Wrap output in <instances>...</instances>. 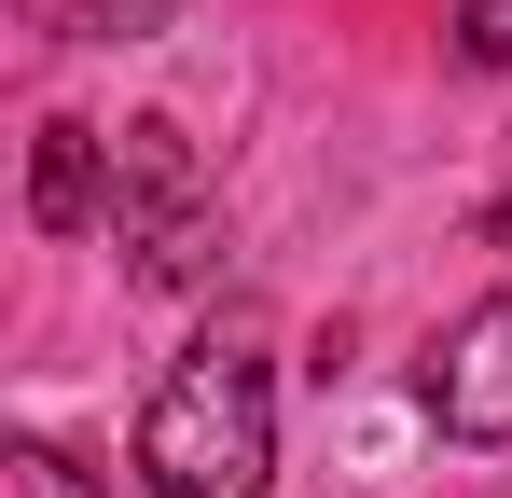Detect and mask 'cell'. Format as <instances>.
<instances>
[{"mask_svg": "<svg viewBox=\"0 0 512 498\" xmlns=\"http://www.w3.org/2000/svg\"><path fill=\"white\" fill-rule=\"evenodd\" d=\"M70 42H139V28H167V0H42Z\"/></svg>", "mask_w": 512, "mask_h": 498, "instance_id": "cell-6", "label": "cell"}, {"mask_svg": "<svg viewBox=\"0 0 512 498\" xmlns=\"http://www.w3.org/2000/svg\"><path fill=\"white\" fill-rule=\"evenodd\" d=\"M139 471L153 498H263L277 471V374H263V319H222L167 360V388L139 415Z\"/></svg>", "mask_w": 512, "mask_h": 498, "instance_id": "cell-1", "label": "cell"}, {"mask_svg": "<svg viewBox=\"0 0 512 498\" xmlns=\"http://www.w3.org/2000/svg\"><path fill=\"white\" fill-rule=\"evenodd\" d=\"M457 42H471V56L512 83V0H457Z\"/></svg>", "mask_w": 512, "mask_h": 498, "instance_id": "cell-7", "label": "cell"}, {"mask_svg": "<svg viewBox=\"0 0 512 498\" xmlns=\"http://www.w3.org/2000/svg\"><path fill=\"white\" fill-rule=\"evenodd\" d=\"M28 222L42 236H97L111 222V139L97 125H42L28 139Z\"/></svg>", "mask_w": 512, "mask_h": 498, "instance_id": "cell-4", "label": "cell"}, {"mask_svg": "<svg viewBox=\"0 0 512 498\" xmlns=\"http://www.w3.org/2000/svg\"><path fill=\"white\" fill-rule=\"evenodd\" d=\"M485 249H512V194H499V208H485Z\"/></svg>", "mask_w": 512, "mask_h": 498, "instance_id": "cell-8", "label": "cell"}, {"mask_svg": "<svg viewBox=\"0 0 512 498\" xmlns=\"http://www.w3.org/2000/svg\"><path fill=\"white\" fill-rule=\"evenodd\" d=\"M0 498H111V485H84L56 443H0Z\"/></svg>", "mask_w": 512, "mask_h": 498, "instance_id": "cell-5", "label": "cell"}, {"mask_svg": "<svg viewBox=\"0 0 512 498\" xmlns=\"http://www.w3.org/2000/svg\"><path fill=\"white\" fill-rule=\"evenodd\" d=\"M429 415L457 443H512V291H485L471 319L429 346Z\"/></svg>", "mask_w": 512, "mask_h": 498, "instance_id": "cell-3", "label": "cell"}, {"mask_svg": "<svg viewBox=\"0 0 512 498\" xmlns=\"http://www.w3.org/2000/svg\"><path fill=\"white\" fill-rule=\"evenodd\" d=\"M111 249H125L153 291H180V277L222 263V208H208L194 153H180V125H125V139H111Z\"/></svg>", "mask_w": 512, "mask_h": 498, "instance_id": "cell-2", "label": "cell"}]
</instances>
